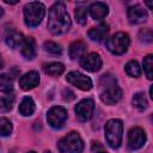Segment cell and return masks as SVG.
<instances>
[{
	"label": "cell",
	"instance_id": "26",
	"mask_svg": "<svg viewBox=\"0 0 153 153\" xmlns=\"http://www.w3.org/2000/svg\"><path fill=\"white\" fill-rule=\"evenodd\" d=\"M74 14H75V19H76V22L79 24L84 25L86 23V19H87V10L85 7H81V6L76 7Z\"/></svg>",
	"mask_w": 153,
	"mask_h": 153
},
{
	"label": "cell",
	"instance_id": "10",
	"mask_svg": "<svg viewBox=\"0 0 153 153\" xmlns=\"http://www.w3.org/2000/svg\"><path fill=\"white\" fill-rule=\"evenodd\" d=\"M94 110V103L91 99H84L79 102L75 106V115L76 118L81 122H86L92 117Z\"/></svg>",
	"mask_w": 153,
	"mask_h": 153
},
{
	"label": "cell",
	"instance_id": "33",
	"mask_svg": "<svg viewBox=\"0 0 153 153\" xmlns=\"http://www.w3.org/2000/svg\"><path fill=\"white\" fill-rule=\"evenodd\" d=\"M2 13H4V11H2V8H1V7H0V17H1V16H2Z\"/></svg>",
	"mask_w": 153,
	"mask_h": 153
},
{
	"label": "cell",
	"instance_id": "20",
	"mask_svg": "<svg viewBox=\"0 0 153 153\" xmlns=\"http://www.w3.org/2000/svg\"><path fill=\"white\" fill-rule=\"evenodd\" d=\"M43 69L47 74L49 75H53V76H57L60 74L63 73L65 71V66L60 62H50V63H47L43 66Z\"/></svg>",
	"mask_w": 153,
	"mask_h": 153
},
{
	"label": "cell",
	"instance_id": "13",
	"mask_svg": "<svg viewBox=\"0 0 153 153\" xmlns=\"http://www.w3.org/2000/svg\"><path fill=\"white\" fill-rule=\"evenodd\" d=\"M128 19L131 24H140L147 20V12L139 5L128 8Z\"/></svg>",
	"mask_w": 153,
	"mask_h": 153
},
{
	"label": "cell",
	"instance_id": "35",
	"mask_svg": "<svg viewBox=\"0 0 153 153\" xmlns=\"http://www.w3.org/2000/svg\"><path fill=\"white\" fill-rule=\"evenodd\" d=\"M27 153H36V152H27Z\"/></svg>",
	"mask_w": 153,
	"mask_h": 153
},
{
	"label": "cell",
	"instance_id": "1",
	"mask_svg": "<svg viewBox=\"0 0 153 153\" xmlns=\"http://www.w3.org/2000/svg\"><path fill=\"white\" fill-rule=\"evenodd\" d=\"M71 27V18L62 2H55L49 10L48 29L53 35H62Z\"/></svg>",
	"mask_w": 153,
	"mask_h": 153
},
{
	"label": "cell",
	"instance_id": "36",
	"mask_svg": "<svg viewBox=\"0 0 153 153\" xmlns=\"http://www.w3.org/2000/svg\"><path fill=\"white\" fill-rule=\"evenodd\" d=\"M99 153H106V152H99Z\"/></svg>",
	"mask_w": 153,
	"mask_h": 153
},
{
	"label": "cell",
	"instance_id": "6",
	"mask_svg": "<svg viewBox=\"0 0 153 153\" xmlns=\"http://www.w3.org/2000/svg\"><path fill=\"white\" fill-rule=\"evenodd\" d=\"M130 39L129 36L124 32H116L106 41V48L110 53L115 55H122L127 51Z\"/></svg>",
	"mask_w": 153,
	"mask_h": 153
},
{
	"label": "cell",
	"instance_id": "28",
	"mask_svg": "<svg viewBox=\"0 0 153 153\" xmlns=\"http://www.w3.org/2000/svg\"><path fill=\"white\" fill-rule=\"evenodd\" d=\"M12 104H13V98L11 96H4L0 98V110L1 111L11 110Z\"/></svg>",
	"mask_w": 153,
	"mask_h": 153
},
{
	"label": "cell",
	"instance_id": "4",
	"mask_svg": "<svg viewBox=\"0 0 153 153\" xmlns=\"http://www.w3.org/2000/svg\"><path fill=\"white\" fill-rule=\"evenodd\" d=\"M45 14V6L42 2L33 1L29 2L24 7V20L25 24L30 27L37 26Z\"/></svg>",
	"mask_w": 153,
	"mask_h": 153
},
{
	"label": "cell",
	"instance_id": "31",
	"mask_svg": "<svg viewBox=\"0 0 153 153\" xmlns=\"http://www.w3.org/2000/svg\"><path fill=\"white\" fill-rule=\"evenodd\" d=\"M4 67V61H2V59H1V56H0V69Z\"/></svg>",
	"mask_w": 153,
	"mask_h": 153
},
{
	"label": "cell",
	"instance_id": "32",
	"mask_svg": "<svg viewBox=\"0 0 153 153\" xmlns=\"http://www.w3.org/2000/svg\"><path fill=\"white\" fill-rule=\"evenodd\" d=\"M147 6H148L149 8H152V2H147Z\"/></svg>",
	"mask_w": 153,
	"mask_h": 153
},
{
	"label": "cell",
	"instance_id": "17",
	"mask_svg": "<svg viewBox=\"0 0 153 153\" xmlns=\"http://www.w3.org/2000/svg\"><path fill=\"white\" fill-rule=\"evenodd\" d=\"M24 39H25V38H24V36H23L20 32L14 31V30H12L11 32H8V33L6 35V38H5L6 44H7L8 47H11V48L22 47V44H23Z\"/></svg>",
	"mask_w": 153,
	"mask_h": 153
},
{
	"label": "cell",
	"instance_id": "7",
	"mask_svg": "<svg viewBox=\"0 0 153 153\" xmlns=\"http://www.w3.org/2000/svg\"><path fill=\"white\" fill-rule=\"evenodd\" d=\"M66 79L69 84H72L73 86L78 87L82 91H88L92 88V80L87 75H85L78 71L69 72L66 76Z\"/></svg>",
	"mask_w": 153,
	"mask_h": 153
},
{
	"label": "cell",
	"instance_id": "3",
	"mask_svg": "<svg viewBox=\"0 0 153 153\" xmlns=\"http://www.w3.org/2000/svg\"><path fill=\"white\" fill-rule=\"evenodd\" d=\"M105 139L111 148H117L122 143L123 137V124L121 120L112 118L105 124Z\"/></svg>",
	"mask_w": 153,
	"mask_h": 153
},
{
	"label": "cell",
	"instance_id": "12",
	"mask_svg": "<svg viewBox=\"0 0 153 153\" xmlns=\"http://www.w3.org/2000/svg\"><path fill=\"white\" fill-rule=\"evenodd\" d=\"M38 84H39V74L35 71L25 73L19 80V86L25 91L36 87Z\"/></svg>",
	"mask_w": 153,
	"mask_h": 153
},
{
	"label": "cell",
	"instance_id": "11",
	"mask_svg": "<svg viewBox=\"0 0 153 153\" xmlns=\"http://www.w3.org/2000/svg\"><path fill=\"white\" fill-rule=\"evenodd\" d=\"M80 66L88 72H97L102 68V59H100L99 54L90 53L81 57Z\"/></svg>",
	"mask_w": 153,
	"mask_h": 153
},
{
	"label": "cell",
	"instance_id": "30",
	"mask_svg": "<svg viewBox=\"0 0 153 153\" xmlns=\"http://www.w3.org/2000/svg\"><path fill=\"white\" fill-rule=\"evenodd\" d=\"M62 94H63V99L67 100V102H71V100H73L75 98L74 93L72 91H69V90H63V93Z\"/></svg>",
	"mask_w": 153,
	"mask_h": 153
},
{
	"label": "cell",
	"instance_id": "23",
	"mask_svg": "<svg viewBox=\"0 0 153 153\" xmlns=\"http://www.w3.org/2000/svg\"><path fill=\"white\" fill-rule=\"evenodd\" d=\"M124 69H126V72H127L128 75L134 76V78H137V76H140V74H141V68H140L137 61H135V60L129 61V62L126 65Z\"/></svg>",
	"mask_w": 153,
	"mask_h": 153
},
{
	"label": "cell",
	"instance_id": "5",
	"mask_svg": "<svg viewBox=\"0 0 153 153\" xmlns=\"http://www.w3.org/2000/svg\"><path fill=\"white\" fill-rule=\"evenodd\" d=\"M57 148L61 153H81L84 149V142L78 133L71 131L59 141Z\"/></svg>",
	"mask_w": 153,
	"mask_h": 153
},
{
	"label": "cell",
	"instance_id": "14",
	"mask_svg": "<svg viewBox=\"0 0 153 153\" xmlns=\"http://www.w3.org/2000/svg\"><path fill=\"white\" fill-rule=\"evenodd\" d=\"M88 11H90V14L91 17L94 19V20H100L103 19L108 12H109V7L104 2H93L91 4V6L88 7Z\"/></svg>",
	"mask_w": 153,
	"mask_h": 153
},
{
	"label": "cell",
	"instance_id": "34",
	"mask_svg": "<svg viewBox=\"0 0 153 153\" xmlns=\"http://www.w3.org/2000/svg\"><path fill=\"white\" fill-rule=\"evenodd\" d=\"M44 153H51V152H50V151H45Z\"/></svg>",
	"mask_w": 153,
	"mask_h": 153
},
{
	"label": "cell",
	"instance_id": "29",
	"mask_svg": "<svg viewBox=\"0 0 153 153\" xmlns=\"http://www.w3.org/2000/svg\"><path fill=\"white\" fill-rule=\"evenodd\" d=\"M139 38L143 42V43H151L153 39V33L151 29H142L139 32Z\"/></svg>",
	"mask_w": 153,
	"mask_h": 153
},
{
	"label": "cell",
	"instance_id": "18",
	"mask_svg": "<svg viewBox=\"0 0 153 153\" xmlns=\"http://www.w3.org/2000/svg\"><path fill=\"white\" fill-rule=\"evenodd\" d=\"M86 51V45L85 43H82L81 41H76V42H73L71 45H69V50H68V54H69V57L71 59H79V57H82Z\"/></svg>",
	"mask_w": 153,
	"mask_h": 153
},
{
	"label": "cell",
	"instance_id": "27",
	"mask_svg": "<svg viewBox=\"0 0 153 153\" xmlns=\"http://www.w3.org/2000/svg\"><path fill=\"white\" fill-rule=\"evenodd\" d=\"M152 69H153V56L147 55L143 60V71L148 79H152Z\"/></svg>",
	"mask_w": 153,
	"mask_h": 153
},
{
	"label": "cell",
	"instance_id": "8",
	"mask_svg": "<svg viewBox=\"0 0 153 153\" xmlns=\"http://www.w3.org/2000/svg\"><path fill=\"white\" fill-rule=\"evenodd\" d=\"M47 120L53 128H61L67 120V111L61 106H53L48 111Z\"/></svg>",
	"mask_w": 153,
	"mask_h": 153
},
{
	"label": "cell",
	"instance_id": "19",
	"mask_svg": "<svg viewBox=\"0 0 153 153\" xmlns=\"http://www.w3.org/2000/svg\"><path fill=\"white\" fill-rule=\"evenodd\" d=\"M19 112L23 116H31L35 111V103L31 97H24L19 104Z\"/></svg>",
	"mask_w": 153,
	"mask_h": 153
},
{
	"label": "cell",
	"instance_id": "15",
	"mask_svg": "<svg viewBox=\"0 0 153 153\" xmlns=\"http://www.w3.org/2000/svg\"><path fill=\"white\" fill-rule=\"evenodd\" d=\"M20 51H22V55L27 59V60H32L36 55V45H35V41L32 37H27L24 39L22 47H20Z\"/></svg>",
	"mask_w": 153,
	"mask_h": 153
},
{
	"label": "cell",
	"instance_id": "16",
	"mask_svg": "<svg viewBox=\"0 0 153 153\" xmlns=\"http://www.w3.org/2000/svg\"><path fill=\"white\" fill-rule=\"evenodd\" d=\"M108 31H109V25L105 24V23H102V24H99L98 26L90 29V31H88V37H90L92 41L100 42V41H103V38L106 36Z\"/></svg>",
	"mask_w": 153,
	"mask_h": 153
},
{
	"label": "cell",
	"instance_id": "9",
	"mask_svg": "<svg viewBox=\"0 0 153 153\" xmlns=\"http://www.w3.org/2000/svg\"><path fill=\"white\" fill-rule=\"evenodd\" d=\"M146 142V134L143 129L135 127L131 128L128 133V148L131 151L141 148Z\"/></svg>",
	"mask_w": 153,
	"mask_h": 153
},
{
	"label": "cell",
	"instance_id": "24",
	"mask_svg": "<svg viewBox=\"0 0 153 153\" xmlns=\"http://www.w3.org/2000/svg\"><path fill=\"white\" fill-rule=\"evenodd\" d=\"M12 133V124L6 117H0V136H8Z\"/></svg>",
	"mask_w": 153,
	"mask_h": 153
},
{
	"label": "cell",
	"instance_id": "22",
	"mask_svg": "<svg viewBox=\"0 0 153 153\" xmlns=\"http://www.w3.org/2000/svg\"><path fill=\"white\" fill-rule=\"evenodd\" d=\"M131 103H133V105H134L136 109H139V110H145V109L147 108V105H148L147 99H146V97H145V94H143L142 92L135 93V94L133 96Z\"/></svg>",
	"mask_w": 153,
	"mask_h": 153
},
{
	"label": "cell",
	"instance_id": "21",
	"mask_svg": "<svg viewBox=\"0 0 153 153\" xmlns=\"http://www.w3.org/2000/svg\"><path fill=\"white\" fill-rule=\"evenodd\" d=\"M13 90V80L8 74L0 75V91L5 93H10Z\"/></svg>",
	"mask_w": 153,
	"mask_h": 153
},
{
	"label": "cell",
	"instance_id": "2",
	"mask_svg": "<svg viewBox=\"0 0 153 153\" xmlns=\"http://www.w3.org/2000/svg\"><path fill=\"white\" fill-rule=\"evenodd\" d=\"M99 98L103 103L112 105L122 98V90L112 74H104L99 80Z\"/></svg>",
	"mask_w": 153,
	"mask_h": 153
},
{
	"label": "cell",
	"instance_id": "25",
	"mask_svg": "<svg viewBox=\"0 0 153 153\" xmlns=\"http://www.w3.org/2000/svg\"><path fill=\"white\" fill-rule=\"evenodd\" d=\"M44 50L47 53H50V54H54V55H60L61 51H62V48L60 47V44L55 43V42H51V41H47L44 43Z\"/></svg>",
	"mask_w": 153,
	"mask_h": 153
}]
</instances>
